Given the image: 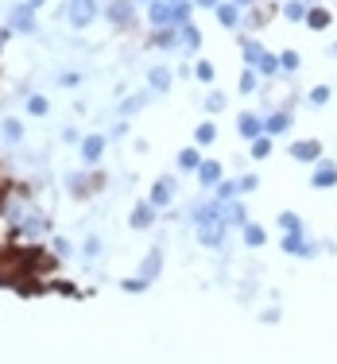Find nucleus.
<instances>
[{"label":"nucleus","mask_w":337,"mask_h":364,"mask_svg":"<svg viewBox=\"0 0 337 364\" xmlns=\"http://www.w3.org/2000/svg\"><path fill=\"white\" fill-rule=\"evenodd\" d=\"M287 155L295 159V163H318L322 159V144L318 140H295L287 148Z\"/></svg>","instance_id":"f8f14e48"},{"label":"nucleus","mask_w":337,"mask_h":364,"mask_svg":"<svg viewBox=\"0 0 337 364\" xmlns=\"http://www.w3.org/2000/svg\"><path fill=\"white\" fill-rule=\"evenodd\" d=\"M245 221H252L248 209H245V202H241V198L225 202V225H245Z\"/></svg>","instance_id":"c756f323"},{"label":"nucleus","mask_w":337,"mask_h":364,"mask_svg":"<svg viewBox=\"0 0 337 364\" xmlns=\"http://www.w3.org/2000/svg\"><path fill=\"white\" fill-rule=\"evenodd\" d=\"M279 248L287 252V256H299V260H310L318 256V244H314L306 232H283V240H279Z\"/></svg>","instance_id":"20e7f679"},{"label":"nucleus","mask_w":337,"mask_h":364,"mask_svg":"<svg viewBox=\"0 0 337 364\" xmlns=\"http://www.w3.org/2000/svg\"><path fill=\"white\" fill-rule=\"evenodd\" d=\"M62 140H66V144H82V136H78V128H66V132H62Z\"/></svg>","instance_id":"09e8293b"},{"label":"nucleus","mask_w":337,"mask_h":364,"mask_svg":"<svg viewBox=\"0 0 337 364\" xmlns=\"http://www.w3.org/2000/svg\"><path fill=\"white\" fill-rule=\"evenodd\" d=\"M136 4H152V0H136Z\"/></svg>","instance_id":"6e6d98bb"},{"label":"nucleus","mask_w":337,"mask_h":364,"mask_svg":"<svg viewBox=\"0 0 337 364\" xmlns=\"http://www.w3.org/2000/svg\"><path fill=\"white\" fill-rule=\"evenodd\" d=\"M194 20V0H171V24L182 27Z\"/></svg>","instance_id":"b1692460"},{"label":"nucleus","mask_w":337,"mask_h":364,"mask_svg":"<svg viewBox=\"0 0 337 364\" xmlns=\"http://www.w3.org/2000/svg\"><path fill=\"white\" fill-rule=\"evenodd\" d=\"M236 132H241V140L252 144L256 136H264V116H256V113H241V116H236Z\"/></svg>","instance_id":"2eb2a0df"},{"label":"nucleus","mask_w":337,"mask_h":364,"mask_svg":"<svg viewBox=\"0 0 337 364\" xmlns=\"http://www.w3.org/2000/svg\"><path fill=\"white\" fill-rule=\"evenodd\" d=\"M12 35H16V31H12V27H0V50L8 47V39H12Z\"/></svg>","instance_id":"3c124183"},{"label":"nucleus","mask_w":337,"mask_h":364,"mask_svg":"<svg viewBox=\"0 0 337 364\" xmlns=\"http://www.w3.org/2000/svg\"><path fill=\"white\" fill-rule=\"evenodd\" d=\"M178 47H182L186 55H194V50L202 47V27H198L194 20H190V24H182V27H178Z\"/></svg>","instance_id":"6ab92c4d"},{"label":"nucleus","mask_w":337,"mask_h":364,"mask_svg":"<svg viewBox=\"0 0 337 364\" xmlns=\"http://www.w3.org/2000/svg\"><path fill=\"white\" fill-rule=\"evenodd\" d=\"M198 167H202V148H182L178 151V171H198Z\"/></svg>","instance_id":"7c9ffc66"},{"label":"nucleus","mask_w":337,"mask_h":364,"mask_svg":"<svg viewBox=\"0 0 337 364\" xmlns=\"http://www.w3.org/2000/svg\"><path fill=\"white\" fill-rule=\"evenodd\" d=\"M213 74H217V66H213L210 58H198V62H194V78H198V82H213Z\"/></svg>","instance_id":"79ce46f5"},{"label":"nucleus","mask_w":337,"mask_h":364,"mask_svg":"<svg viewBox=\"0 0 337 364\" xmlns=\"http://www.w3.org/2000/svg\"><path fill=\"white\" fill-rule=\"evenodd\" d=\"M271 148H275V140H271L268 132H264V136H256V140L248 144V151H252V159H268V155H271Z\"/></svg>","instance_id":"4c0bfd02"},{"label":"nucleus","mask_w":337,"mask_h":364,"mask_svg":"<svg viewBox=\"0 0 337 364\" xmlns=\"http://www.w3.org/2000/svg\"><path fill=\"white\" fill-rule=\"evenodd\" d=\"M24 105H27V116H47L51 113V101L43 97V93H27Z\"/></svg>","instance_id":"f704fd0d"},{"label":"nucleus","mask_w":337,"mask_h":364,"mask_svg":"<svg viewBox=\"0 0 337 364\" xmlns=\"http://www.w3.org/2000/svg\"><path fill=\"white\" fill-rule=\"evenodd\" d=\"M236 186H241V194H252L256 186H260V174H256V171L241 174V178H236Z\"/></svg>","instance_id":"37998d69"},{"label":"nucleus","mask_w":337,"mask_h":364,"mask_svg":"<svg viewBox=\"0 0 337 364\" xmlns=\"http://www.w3.org/2000/svg\"><path fill=\"white\" fill-rule=\"evenodd\" d=\"M140 275H143V279H159V275H163V252L159 248H152V252H148V256H143V267H140Z\"/></svg>","instance_id":"393cba45"},{"label":"nucleus","mask_w":337,"mask_h":364,"mask_svg":"<svg viewBox=\"0 0 337 364\" xmlns=\"http://www.w3.org/2000/svg\"><path fill=\"white\" fill-rule=\"evenodd\" d=\"M97 16H101V4H97V0H70L66 4V24L78 27V31H85Z\"/></svg>","instance_id":"f03ea898"},{"label":"nucleus","mask_w":337,"mask_h":364,"mask_svg":"<svg viewBox=\"0 0 337 364\" xmlns=\"http://www.w3.org/2000/svg\"><path fill=\"white\" fill-rule=\"evenodd\" d=\"M264 43L260 39H252V35H241V58H245V66H256V62H260L264 58Z\"/></svg>","instance_id":"4be33fe9"},{"label":"nucleus","mask_w":337,"mask_h":364,"mask_svg":"<svg viewBox=\"0 0 337 364\" xmlns=\"http://www.w3.org/2000/svg\"><path fill=\"white\" fill-rule=\"evenodd\" d=\"M213 198H217V202H233V198H241V186H236V178H221L217 186H213Z\"/></svg>","instance_id":"c9c22d12"},{"label":"nucleus","mask_w":337,"mask_h":364,"mask_svg":"<svg viewBox=\"0 0 337 364\" xmlns=\"http://www.w3.org/2000/svg\"><path fill=\"white\" fill-rule=\"evenodd\" d=\"M101 12H105V20H109L113 27L124 31V27H132V20H136V0H109Z\"/></svg>","instance_id":"39448f33"},{"label":"nucleus","mask_w":337,"mask_h":364,"mask_svg":"<svg viewBox=\"0 0 337 364\" xmlns=\"http://www.w3.org/2000/svg\"><path fill=\"white\" fill-rule=\"evenodd\" d=\"M51 252H55L59 260H66L74 248H70V240H66V237H55V240H51Z\"/></svg>","instance_id":"a18cd8bd"},{"label":"nucleus","mask_w":337,"mask_h":364,"mask_svg":"<svg viewBox=\"0 0 337 364\" xmlns=\"http://www.w3.org/2000/svg\"><path fill=\"white\" fill-rule=\"evenodd\" d=\"M190 221H194V229L198 225H225V202H217V198H206V202H198L194 206V214H190Z\"/></svg>","instance_id":"0eeeda50"},{"label":"nucleus","mask_w":337,"mask_h":364,"mask_svg":"<svg viewBox=\"0 0 337 364\" xmlns=\"http://www.w3.org/2000/svg\"><path fill=\"white\" fill-rule=\"evenodd\" d=\"M0 136H4V144H20L24 140V120L20 116H4L0 120Z\"/></svg>","instance_id":"a878e982"},{"label":"nucleus","mask_w":337,"mask_h":364,"mask_svg":"<svg viewBox=\"0 0 337 364\" xmlns=\"http://www.w3.org/2000/svg\"><path fill=\"white\" fill-rule=\"evenodd\" d=\"M8 27L16 35H35L39 31V12H35L27 0H20V4H12V12H8Z\"/></svg>","instance_id":"7ed1b4c3"},{"label":"nucleus","mask_w":337,"mask_h":364,"mask_svg":"<svg viewBox=\"0 0 337 364\" xmlns=\"http://www.w3.org/2000/svg\"><path fill=\"white\" fill-rule=\"evenodd\" d=\"M105 171H97V167H85V171H74V174H66V190L74 194L78 202H85V198H93V194H101L105 190Z\"/></svg>","instance_id":"f257e3e1"},{"label":"nucleus","mask_w":337,"mask_h":364,"mask_svg":"<svg viewBox=\"0 0 337 364\" xmlns=\"http://www.w3.org/2000/svg\"><path fill=\"white\" fill-rule=\"evenodd\" d=\"M194 144H198V148H210V144H217V125H213V120H202V125L194 128Z\"/></svg>","instance_id":"2f4dec72"},{"label":"nucleus","mask_w":337,"mask_h":364,"mask_svg":"<svg viewBox=\"0 0 337 364\" xmlns=\"http://www.w3.org/2000/svg\"><path fill=\"white\" fill-rule=\"evenodd\" d=\"M171 85H175V78H171L167 66H152V70H148V90H152V93H171Z\"/></svg>","instance_id":"412c9836"},{"label":"nucleus","mask_w":337,"mask_h":364,"mask_svg":"<svg viewBox=\"0 0 337 364\" xmlns=\"http://www.w3.org/2000/svg\"><path fill=\"white\" fill-rule=\"evenodd\" d=\"M105 136L101 132H89V136H82V144H78V148H82V163L85 167H97L105 159Z\"/></svg>","instance_id":"6e6552de"},{"label":"nucleus","mask_w":337,"mask_h":364,"mask_svg":"<svg viewBox=\"0 0 337 364\" xmlns=\"http://www.w3.org/2000/svg\"><path fill=\"white\" fill-rule=\"evenodd\" d=\"M329 55H334V58H337V39H334V43H329Z\"/></svg>","instance_id":"5fc2aeb1"},{"label":"nucleus","mask_w":337,"mask_h":364,"mask_svg":"<svg viewBox=\"0 0 337 364\" xmlns=\"http://www.w3.org/2000/svg\"><path fill=\"white\" fill-rule=\"evenodd\" d=\"M329 97H334V90L329 85H314L310 93H306V101H310L314 108H322V105H329Z\"/></svg>","instance_id":"a19ab883"},{"label":"nucleus","mask_w":337,"mask_h":364,"mask_svg":"<svg viewBox=\"0 0 337 364\" xmlns=\"http://www.w3.org/2000/svg\"><path fill=\"white\" fill-rule=\"evenodd\" d=\"M155 217H159V209L143 198V202H136V206H132V214H128V225H132L136 232H143V229H152V225H155Z\"/></svg>","instance_id":"9d476101"},{"label":"nucleus","mask_w":337,"mask_h":364,"mask_svg":"<svg viewBox=\"0 0 337 364\" xmlns=\"http://www.w3.org/2000/svg\"><path fill=\"white\" fill-rule=\"evenodd\" d=\"M306 8H310L306 0H283V4H279L283 20H291V24H303V20H306Z\"/></svg>","instance_id":"c85d7f7f"},{"label":"nucleus","mask_w":337,"mask_h":364,"mask_svg":"<svg viewBox=\"0 0 337 364\" xmlns=\"http://www.w3.org/2000/svg\"><path fill=\"white\" fill-rule=\"evenodd\" d=\"M148 47H155V50H178V27H152Z\"/></svg>","instance_id":"dca6fc26"},{"label":"nucleus","mask_w":337,"mask_h":364,"mask_svg":"<svg viewBox=\"0 0 337 364\" xmlns=\"http://www.w3.org/2000/svg\"><path fill=\"white\" fill-rule=\"evenodd\" d=\"M217 4H221V0H194V8H206V12H213Z\"/></svg>","instance_id":"8fccbe9b"},{"label":"nucleus","mask_w":337,"mask_h":364,"mask_svg":"<svg viewBox=\"0 0 337 364\" xmlns=\"http://www.w3.org/2000/svg\"><path fill=\"white\" fill-rule=\"evenodd\" d=\"M148 202H152L155 209H167L171 202H175V178H171V174L155 178V182H152V194H148Z\"/></svg>","instance_id":"9b49d317"},{"label":"nucleus","mask_w":337,"mask_h":364,"mask_svg":"<svg viewBox=\"0 0 337 364\" xmlns=\"http://www.w3.org/2000/svg\"><path fill=\"white\" fill-rule=\"evenodd\" d=\"M143 16H148V27H175L171 24V0H152V4H143Z\"/></svg>","instance_id":"ddd939ff"},{"label":"nucleus","mask_w":337,"mask_h":364,"mask_svg":"<svg viewBox=\"0 0 337 364\" xmlns=\"http://www.w3.org/2000/svg\"><path fill=\"white\" fill-rule=\"evenodd\" d=\"M275 221H279V229H283V232H306V229H303V217L291 214V209H283V214H279Z\"/></svg>","instance_id":"58836bf2"},{"label":"nucleus","mask_w":337,"mask_h":364,"mask_svg":"<svg viewBox=\"0 0 337 364\" xmlns=\"http://www.w3.org/2000/svg\"><path fill=\"white\" fill-rule=\"evenodd\" d=\"M233 4H241V8H252V4H260V0H233Z\"/></svg>","instance_id":"603ef678"},{"label":"nucleus","mask_w":337,"mask_h":364,"mask_svg":"<svg viewBox=\"0 0 337 364\" xmlns=\"http://www.w3.org/2000/svg\"><path fill=\"white\" fill-rule=\"evenodd\" d=\"M310 186H314V190H334V186H337V163H334V159H318V163H314Z\"/></svg>","instance_id":"1a4fd4ad"},{"label":"nucleus","mask_w":337,"mask_h":364,"mask_svg":"<svg viewBox=\"0 0 337 364\" xmlns=\"http://www.w3.org/2000/svg\"><path fill=\"white\" fill-rule=\"evenodd\" d=\"M148 287H152V279H143V275H132V279L120 283V290H124V295H143Z\"/></svg>","instance_id":"ea45409f"},{"label":"nucleus","mask_w":337,"mask_h":364,"mask_svg":"<svg viewBox=\"0 0 337 364\" xmlns=\"http://www.w3.org/2000/svg\"><path fill=\"white\" fill-rule=\"evenodd\" d=\"M82 252H85V256H101V237H85V244H82Z\"/></svg>","instance_id":"49530a36"},{"label":"nucleus","mask_w":337,"mask_h":364,"mask_svg":"<svg viewBox=\"0 0 337 364\" xmlns=\"http://www.w3.org/2000/svg\"><path fill=\"white\" fill-rule=\"evenodd\" d=\"M287 128H291V108H279V113H271V116H264V132L275 140V136H283Z\"/></svg>","instance_id":"aec40b11"},{"label":"nucleus","mask_w":337,"mask_h":364,"mask_svg":"<svg viewBox=\"0 0 337 364\" xmlns=\"http://www.w3.org/2000/svg\"><path fill=\"white\" fill-rule=\"evenodd\" d=\"M206 108H210V113H221V108H225V93L210 90V93H206Z\"/></svg>","instance_id":"c03bdc74"},{"label":"nucleus","mask_w":337,"mask_h":364,"mask_svg":"<svg viewBox=\"0 0 337 364\" xmlns=\"http://www.w3.org/2000/svg\"><path fill=\"white\" fill-rule=\"evenodd\" d=\"M256 85H260L256 66H245V70H241V78H236V90H241V93H256Z\"/></svg>","instance_id":"e433bc0d"},{"label":"nucleus","mask_w":337,"mask_h":364,"mask_svg":"<svg viewBox=\"0 0 337 364\" xmlns=\"http://www.w3.org/2000/svg\"><path fill=\"white\" fill-rule=\"evenodd\" d=\"M303 24L310 27V31H329V24H334V12H329L326 4H310Z\"/></svg>","instance_id":"a211bd4d"},{"label":"nucleus","mask_w":337,"mask_h":364,"mask_svg":"<svg viewBox=\"0 0 337 364\" xmlns=\"http://www.w3.org/2000/svg\"><path fill=\"white\" fill-rule=\"evenodd\" d=\"M198 240H202L206 248H221V240H225V225H198Z\"/></svg>","instance_id":"5701e85b"},{"label":"nucleus","mask_w":337,"mask_h":364,"mask_svg":"<svg viewBox=\"0 0 337 364\" xmlns=\"http://www.w3.org/2000/svg\"><path fill=\"white\" fill-rule=\"evenodd\" d=\"M148 101H152V90H143V93H132V97H124V101H120V120H124V116H136L143 105H148Z\"/></svg>","instance_id":"bb28decb"},{"label":"nucleus","mask_w":337,"mask_h":364,"mask_svg":"<svg viewBox=\"0 0 337 364\" xmlns=\"http://www.w3.org/2000/svg\"><path fill=\"white\" fill-rule=\"evenodd\" d=\"M194 174H198V186H202V190H213V186L225 178V171H221L217 159H202V167H198Z\"/></svg>","instance_id":"4468645a"},{"label":"nucleus","mask_w":337,"mask_h":364,"mask_svg":"<svg viewBox=\"0 0 337 364\" xmlns=\"http://www.w3.org/2000/svg\"><path fill=\"white\" fill-rule=\"evenodd\" d=\"M303 66V55H299V50H279V74H295V70Z\"/></svg>","instance_id":"473e14b6"},{"label":"nucleus","mask_w":337,"mask_h":364,"mask_svg":"<svg viewBox=\"0 0 337 364\" xmlns=\"http://www.w3.org/2000/svg\"><path fill=\"white\" fill-rule=\"evenodd\" d=\"M241 232H245L248 248H264V244H268V232H264V225H256V221H245V225H241Z\"/></svg>","instance_id":"cd10ccee"},{"label":"nucleus","mask_w":337,"mask_h":364,"mask_svg":"<svg viewBox=\"0 0 337 364\" xmlns=\"http://www.w3.org/2000/svg\"><path fill=\"white\" fill-rule=\"evenodd\" d=\"M213 12H217V24L229 27V31H233V27H241V20H245V8H241V4H233V0H221Z\"/></svg>","instance_id":"f3484780"},{"label":"nucleus","mask_w":337,"mask_h":364,"mask_svg":"<svg viewBox=\"0 0 337 364\" xmlns=\"http://www.w3.org/2000/svg\"><path fill=\"white\" fill-rule=\"evenodd\" d=\"M279 4H283V0H271V4H252V8H245V20H241V24H245L248 31H260V27H268L271 20H275Z\"/></svg>","instance_id":"423d86ee"},{"label":"nucleus","mask_w":337,"mask_h":364,"mask_svg":"<svg viewBox=\"0 0 337 364\" xmlns=\"http://www.w3.org/2000/svg\"><path fill=\"white\" fill-rule=\"evenodd\" d=\"M27 4H31L35 12H39V8H47V0H27Z\"/></svg>","instance_id":"864d4df0"},{"label":"nucleus","mask_w":337,"mask_h":364,"mask_svg":"<svg viewBox=\"0 0 337 364\" xmlns=\"http://www.w3.org/2000/svg\"><path fill=\"white\" fill-rule=\"evenodd\" d=\"M256 74H260V78H275L279 74V55H275V50H264V58L256 62Z\"/></svg>","instance_id":"72a5a7b5"},{"label":"nucleus","mask_w":337,"mask_h":364,"mask_svg":"<svg viewBox=\"0 0 337 364\" xmlns=\"http://www.w3.org/2000/svg\"><path fill=\"white\" fill-rule=\"evenodd\" d=\"M78 82H82V74H78V70H66V74H59V85H66V90H74Z\"/></svg>","instance_id":"de8ad7c7"}]
</instances>
